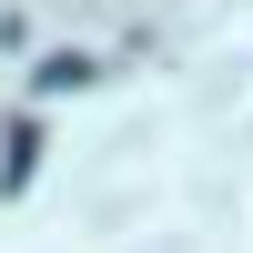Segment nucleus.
<instances>
[{
	"instance_id": "1",
	"label": "nucleus",
	"mask_w": 253,
	"mask_h": 253,
	"mask_svg": "<svg viewBox=\"0 0 253 253\" xmlns=\"http://www.w3.org/2000/svg\"><path fill=\"white\" fill-rule=\"evenodd\" d=\"M31 162H41V122H20V132H10V162H0V193H20Z\"/></svg>"
},
{
	"instance_id": "2",
	"label": "nucleus",
	"mask_w": 253,
	"mask_h": 253,
	"mask_svg": "<svg viewBox=\"0 0 253 253\" xmlns=\"http://www.w3.org/2000/svg\"><path fill=\"white\" fill-rule=\"evenodd\" d=\"M31 81H41V91H81V81H91V61H81V51H51Z\"/></svg>"
}]
</instances>
